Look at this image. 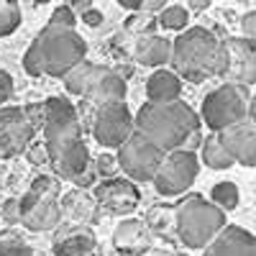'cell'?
Masks as SVG:
<instances>
[{"instance_id":"1","label":"cell","mask_w":256,"mask_h":256,"mask_svg":"<svg viewBox=\"0 0 256 256\" xmlns=\"http://www.w3.org/2000/svg\"><path fill=\"white\" fill-rule=\"evenodd\" d=\"M41 116H44L41 128H44L46 162L56 177L74 180L90 166V154L82 141L74 105L67 98H49L41 102Z\"/></svg>"},{"instance_id":"2","label":"cell","mask_w":256,"mask_h":256,"mask_svg":"<svg viewBox=\"0 0 256 256\" xmlns=\"http://www.w3.org/2000/svg\"><path fill=\"white\" fill-rule=\"evenodd\" d=\"M146 141H152L162 154L192 152V144L200 138V118L184 100L172 102H146L136 113V128Z\"/></svg>"},{"instance_id":"3","label":"cell","mask_w":256,"mask_h":256,"mask_svg":"<svg viewBox=\"0 0 256 256\" xmlns=\"http://www.w3.org/2000/svg\"><path fill=\"white\" fill-rule=\"evenodd\" d=\"M169 64L174 67V74L180 80L205 82L210 77L226 74V44L208 28H187L172 41Z\"/></svg>"},{"instance_id":"4","label":"cell","mask_w":256,"mask_h":256,"mask_svg":"<svg viewBox=\"0 0 256 256\" xmlns=\"http://www.w3.org/2000/svg\"><path fill=\"white\" fill-rule=\"evenodd\" d=\"M88 54V44L74 28H62V26H44L24 56V70L31 77L38 74H52L64 77L74 64H80Z\"/></svg>"},{"instance_id":"5","label":"cell","mask_w":256,"mask_h":256,"mask_svg":"<svg viewBox=\"0 0 256 256\" xmlns=\"http://www.w3.org/2000/svg\"><path fill=\"white\" fill-rule=\"evenodd\" d=\"M177 236L190 248H205L226 228V212L205 198H187L174 212Z\"/></svg>"},{"instance_id":"6","label":"cell","mask_w":256,"mask_h":256,"mask_svg":"<svg viewBox=\"0 0 256 256\" xmlns=\"http://www.w3.org/2000/svg\"><path fill=\"white\" fill-rule=\"evenodd\" d=\"M244 118H254L251 113V92L244 84L226 82L220 88L205 95L202 100V120L208 128H212V134H218L220 128L233 126Z\"/></svg>"},{"instance_id":"7","label":"cell","mask_w":256,"mask_h":256,"mask_svg":"<svg viewBox=\"0 0 256 256\" xmlns=\"http://www.w3.org/2000/svg\"><path fill=\"white\" fill-rule=\"evenodd\" d=\"M162 156L164 154L152 141H146L138 131H131V136L118 146L116 162H118V169L126 174V180H131V182H152L159 164H162Z\"/></svg>"},{"instance_id":"8","label":"cell","mask_w":256,"mask_h":256,"mask_svg":"<svg viewBox=\"0 0 256 256\" xmlns=\"http://www.w3.org/2000/svg\"><path fill=\"white\" fill-rule=\"evenodd\" d=\"M198 172H200V162H198L195 152L177 148V152H166L162 156V164H159L152 182H154L159 195L174 198V195H182L184 190H190Z\"/></svg>"},{"instance_id":"9","label":"cell","mask_w":256,"mask_h":256,"mask_svg":"<svg viewBox=\"0 0 256 256\" xmlns=\"http://www.w3.org/2000/svg\"><path fill=\"white\" fill-rule=\"evenodd\" d=\"M134 131V116L126 102H105L92 108V136L105 148H118Z\"/></svg>"},{"instance_id":"10","label":"cell","mask_w":256,"mask_h":256,"mask_svg":"<svg viewBox=\"0 0 256 256\" xmlns=\"http://www.w3.org/2000/svg\"><path fill=\"white\" fill-rule=\"evenodd\" d=\"M36 128L28 123L24 108H0V156L8 159L26 152Z\"/></svg>"},{"instance_id":"11","label":"cell","mask_w":256,"mask_h":256,"mask_svg":"<svg viewBox=\"0 0 256 256\" xmlns=\"http://www.w3.org/2000/svg\"><path fill=\"white\" fill-rule=\"evenodd\" d=\"M226 154L233 159V164L254 166L256 164V123L254 118H244L233 126H226L216 134Z\"/></svg>"},{"instance_id":"12","label":"cell","mask_w":256,"mask_h":256,"mask_svg":"<svg viewBox=\"0 0 256 256\" xmlns=\"http://www.w3.org/2000/svg\"><path fill=\"white\" fill-rule=\"evenodd\" d=\"M223 44H226V56H228L226 74L230 77V82L251 88L256 82V44L244 36L226 38Z\"/></svg>"},{"instance_id":"13","label":"cell","mask_w":256,"mask_h":256,"mask_svg":"<svg viewBox=\"0 0 256 256\" xmlns=\"http://www.w3.org/2000/svg\"><path fill=\"white\" fill-rule=\"evenodd\" d=\"M18 212L20 220L28 230H52L59 223V198H41L36 192H26L24 198L18 200Z\"/></svg>"},{"instance_id":"14","label":"cell","mask_w":256,"mask_h":256,"mask_svg":"<svg viewBox=\"0 0 256 256\" xmlns=\"http://www.w3.org/2000/svg\"><path fill=\"white\" fill-rule=\"evenodd\" d=\"M95 198H98L102 210L120 216V212H131L138 205L141 192H138L136 182H131V180L110 177V180H105L102 184L95 187Z\"/></svg>"},{"instance_id":"15","label":"cell","mask_w":256,"mask_h":256,"mask_svg":"<svg viewBox=\"0 0 256 256\" xmlns=\"http://www.w3.org/2000/svg\"><path fill=\"white\" fill-rule=\"evenodd\" d=\"M82 98L88 100L92 108L105 105V102H126V80L118 72L98 64L95 72H92V80L88 84V90L82 92Z\"/></svg>"},{"instance_id":"16","label":"cell","mask_w":256,"mask_h":256,"mask_svg":"<svg viewBox=\"0 0 256 256\" xmlns=\"http://www.w3.org/2000/svg\"><path fill=\"white\" fill-rule=\"evenodd\" d=\"M202 256H256V238L241 226H226L205 246Z\"/></svg>"},{"instance_id":"17","label":"cell","mask_w":256,"mask_h":256,"mask_svg":"<svg viewBox=\"0 0 256 256\" xmlns=\"http://www.w3.org/2000/svg\"><path fill=\"white\" fill-rule=\"evenodd\" d=\"M169 52H172V41L164 36H156V34H141L134 44V56L144 67L169 64Z\"/></svg>"},{"instance_id":"18","label":"cell","mask_w":256,"mask_h":256,"mask_svg":"<svg viewBox=\"0 0 256 256\" xmlns=\"http://www.w3.org/2000/svg\"><path fill=\"white\" fill-rule=\"evenodd\" d=\"M180 92H182V80L169 70H156L146 80L148 102H172L180 100Z\"/></svg>"},{"instance_id":"19","label":"cell","mask_w":256,"mask_h":256,"mask_svg":"<svg viewBox=\"0 0 256 256\" xmlns=\"http://www.w3.org/2000/svg\"><path fill=\"white\" fill-rule=\"evenodd\" d=\"M113 244L123 254H144L148 248V230L141 220H123L116 228Z\"/></svg>"},{"instance_id":"20","label":"cell","mask_w":256,"mask_h":256,"mask_svg":"<svg viewBox=\"0 0 256 256\" xmlns=\"http://www.w3.org/2000/svg\"><path fill=\"white\" fill-rule=\"evenodd\" d=\"M92 248H95V236L92 233H84V230L72 233V236L54 244V254L56 256H88Z\"/></svg>"},{"instance_id":"21","label":"cell","mask_w":256,"mask_h":256,"mask_svg":"<svg viewBox=\"0 0 256 256\" xmlns=\"http://www.w3.org/2000/svg\"><path fill=\"white\" fill-rule=\"evenodd\" d=\"M95 67H98V64H92V62H88V59H82L80 64H74V67L62 77V80H64V90H67L70 95H82L84 90H88L90 80H92Z\"/></svg>"},{"instance_id":"22","label":"cell","mask_w":256,"mask_h":256,"mask_svg":"<svg viewBox=\"0 0 256 256\" xmlns=\"http://www.w3.org/2000/svg\"><path fill=\"white\" fill-rule=\"evenodd\" d=\"M202 159H205V164L210 169H228V166H233V159L226 154V148L220 146L216 134L202 141Z\"/></svg>"},{"instance_id":"23","label":"cell","mask_w":256,"mask_h":256,"mask_svg":"<svg viewBox=\"0 0 256 256\" xmlns=\"http://www.w3.org/2000/svg\"><path fill=\"white\" fill-rule=\"evenodd\" d=\"M210 198H212V205L220 208L223 212L226 210H233L238 205L241 195H238V187L233 184V182H218L216 187L210 190Z\"/></svg>"},{"instance_id":"24","label":"cell","mask_w":256,"mask_h":256,"mask_svg":"<svg viewBox=\"0 0 256 256\" xmlns=\"http://www.w3.org/2000/svg\"><path fill=\"white\" fill-rule=\"evenodd\" d=\"M187 20H190V13L182 6H164L159 13V26L166 31H184Z\"/></svg>"},{"instance_id":"25","label":"cell","mask_w":256,"mask_h":256,"mask_svg":"<svg viewBox=\"0 0 256 256\" xmlns=\"http://www.w3.org/2000/svg\"><path fill=\"white\" fill-rule=\"evenodd\" d=\"M20 26V8L16 0H0V38L10 36Z\"/></svg>"},{"instance_id":"26","label":"cell","mask_w":256,"mask_h":256,"mask_svg":"<svg viewBox=\"0 0 256 256\" xmlns=\"http://www.w3.org/2000/svg\"><path fill=\"white\" fill-rule=\"evenodd\" d=\"M28 190L36 192V195H41V198H59V190H62V187H59V180L41 174V177H36V180L31 182Z\"/></svg>"},{"instance_id":"27","label":"cell","mask_w":256,"mask_h":256,"mask_svg":"<svg viewBox=\"0 0 256 256\" xmlns=\"http://www.w3.org/2000/svg\"><path fill=\"white\" fill-rule=\"evenodd\" d=\"M118 6L134 13H156L166 6V0H118Z\"/></svg>"},{"instance_id":"28","label":"cell","mask_w":256,"mask_h":256,"mask_svg":"<svg viewBox=\"0 0 256 256\" xmlns=\"http://www.w3.org/2000/svg\"><path fill=\"white\" fill-rule=\"evenodd\" d=\"M0 256H34L24 241L16 238H0Z\"/></svg>"},{"instance_id":"29","label":"cell","mask_w":256,"mask_h":256,"mask_svg":"<svg viewBox=\"0 0 256 256\" xmlns=\"http://www.w3.org/2000/svg\"><path fill=\"white\" fill-rule=\"evenodd\" d=\"M74 24H77V16L67 8V6H59L54 13H52V18H49V26H62V28H74Z\"/></svg>"},{"instance_id":"30","label":"cell","mask_w":256,"mask_h":256,"mask_svg":"<svg viewBox=\"0 0 256 256\" xmlns=\"http://www.w3.org/2000/svg\"><path fill=\"white\" fill-rule=\"evenodd\" d=\"M95 174H102L105 180H110L116 172H118V162H116V156L113 154H100L98 159H95Z\"/></svg>"},{"instance_id":"31","label":"cell","mask_w":256,"mask_h":256,"mask_svg":"<svg viewBox=\"0 0 256 256\" xmlns=\"http://www.w3.org/2000/svg\"><path fill=\"white\" fill-rule=\"evenodd\" d=\"M241 28H244V38L248 41H256V13H246L244 20H241Z\"/></svg>"},{"instance_id":"32","label":"cell","mask_w":256,"mask_h":256,"mask_svg":"<svg viewBox=\"0 0 256 256\" xmlns=\"http://www.w3.org/2000/svg\"><path fill=\"white\" fill-rule=\"evenodd\" d=\"M13 95V77L8 72H0V105Z\"/></svg>"},{"instance_id":"33","label":"cell","mask_w":256,"mask_h":256,"mask_svg":"<svg viewBox=\"0 0 256 256\" xmlns=\"http://www.w3.org/2000/svg\"><path fill=\"white\" fill-rule=\"evenodd\" d=\"M3 218H6L8 223H18V220H20L18 200H10V202H6V205H3Z\"/></svg>"},{"instance_id":"34","label":"cell","mask_w":256,"mask_h":256,"mask_svg":"<svg viewBox=\"0 0 256 256\" xmlns=\"http://www.w3.org/2000/svg\"><path fill=\"white\" fill-rule=\"evenodd\" d=\"M95 177H98V174H95V169H92V166H88V169H84L82 174H77L72 182H74V184H80V187H92V184H95Z\"/></svg>"},{"instance_id":"35","label":"cell","mask_w":256,"mask_h":256,"mask_svg":"<svg viewBox=\"0 0 256 256\" xmlns=\"http://www.w3.org/2000/svg\"><path fill=\"white\" fill-rule=\"evenodd\" d=\"M82 20H84V24H88L90 28H98V26L102 24V13L95 10V8H90L88 13H82Z\"/></svg>"},{"instance_id":"36","label":"cell","mask_w":256,"mask_h":256,"mask_svg":"<svg viewBox=\"0 0 256 256\" xmlns=\"http://www.w3.org/2000/svg\"><path fill=\"white\" fill-rule=\"evenodd\" d=\"M67 8H70L74 16H77V13L82 16V13H88V10L92 8V0H70V3H67Z\"/></svg>"},{"instance_id":"37","label":"cell","mask_w":256,"mask_h":256,"mask_svg":"<svg viewBox=\"0 0 256 256\" xmlns=\"http://www.w3.org/2000/svg\"><path fill=\"white\" fill-rule=\"evenodd\" d=\"M28 162H34V164H44V162H46V148H44V146H31Z\"/></svg>"},{"instance_id":"38","label":"cell","mask_w":256,"mask_h":256,"mask_svg":"<svg viewBox=\"0 0 256 256\" xmlns=\"http://www.w3.org/2000/svg\"><path fill=\"white\" fill-rule=\"evenodd\" d=\"M210 3H212V0H187L190 10H195V13H202L205 8H210Z\"/></svg>"},{"instance_id":"39","label":"cell","mask_w":256,"mask_h":256,"mask_svg":"<svg viewBox=\"0 0 256 256\" xmlns=\"http://www.w3.org/2000/svg\"><path fill=\"white\" fill-rule=\"evenodd\" d=\"M34 3H36V6H44V3H49V0H34Z\"/></svg>"}]
</instances>
